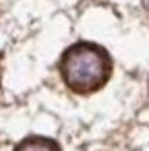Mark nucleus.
<instances>
[{
	"label": "nucleus",
	"mask_w": 149,
	"mask_h": 151,
	"mask_svg": "<svg viewBox=\"0 0 149 151\" xmlns=\"http://www.w3.org/2000/svg\"><path fill=\"white\" fill-rule=\"evenodd\" d=\"M62 77L79 93L95 91L108 77V58L99 48L79 44L62 58Z\"/></svg>",
	"instance_id": "f257e3e1"
},
{
	"label": "nucleus",
	"mask_w": 149,
	"mask_h": 151,
	"mask_svg": "<svg viewBox=\"0 0 149 151\" xmlns=\"http://www.w3.org/2000/svg\"><path fill=\"white\" fill-rule=\"evenodd\" d=\"M17 151H58V147L46 139H29L23 145H19Z\"/></svg>",
	"instance_id": "f03ea898"
},
{
	"label": "nucleus",
	"mask_w": 149,
	"mask_h": 151,
	"mask_svg": "<svg viewBox=\"0 0 149 151\" xmlns=\"http://www.w3.org/2000/svg\"><path fill=\"white\" fill-rule=\"evenodd\" d=\"M143 4H145V6H147V9H149V0H143Z\"/></svg>",
	"instance_id": "7ed1b4c3"
}]
</instances>
